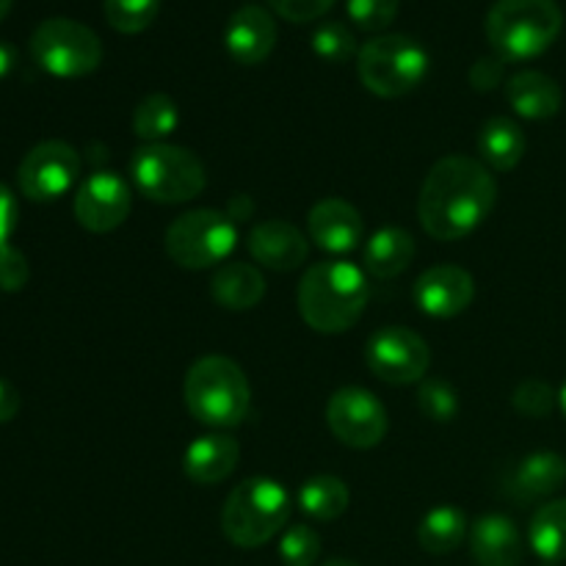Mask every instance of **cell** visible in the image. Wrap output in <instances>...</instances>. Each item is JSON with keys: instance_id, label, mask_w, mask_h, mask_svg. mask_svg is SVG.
Instances as JSON below:
<instances>
[{"instance_id": "obj_1", "label": "cell", "mask_w": 566, "mask_h": 566, "mask_svg": "<svg viewBox=\"0 0 566 566\" xmlns=\"http://www.w3.org/2000/svg\"><path fill=\"white\" fill-rule=\"evenodd\" d=\"M497 202V182L484 160L446 155L431 166L418 197V219L437 241L470 235Z\"/></svg>"}, {"instance_id": "obj_2", "label": "cell", "mask_w": 566, "mask_h": 566, "mask_svg": "<svg viewBox=\"0 0 566 566\" xmlns=\"http://www.w3.org/2000/svg\"><path fill=\"white\" fill-rule=\"evenodd\" d=\"M370 285L359 265L348 260H324L304 271L298 282V313L321 335H343L363 318Z\"/></svg>"}, {"instance_id": "obj_3", "label": "cell", "mask_w": 566, "mask_h": 566, "mask_svg": "<svg viewBox=\"0 0 566 566\" xmlns=\"http://www.w3.org/2000/svg\"><path fill=\"white\" fill-rule=\"evenodd\" d=\"M186 407L210 429H235L252 403V387L238 363L221 354L197 359L186 374Z\"/></svg>"}, {"instance_id": "obj_4", "label": "cell", "mask_w": 566, "mask_h": 566, "mask_svg": "<svg viewBox=\"0 0 566 566\" xmlns=\"http://www.w3.org/2000/svg\"><path fill=\"white\" fill-rule=\"evenodd\" d=\"M564 28L556 0H495L486 14V39L503 61H528L545 53Z\"/></svg>"}, {"instance_id": "obj_5", "label": "cell", "mask_w": 566, "mask_h": 566, "mask_svg": "<svg viewBox=\"0 0 566 566\" xmlns=\"http://www.w3.org/2000/svg\"><path fill=\"white\" fill-rule=\"evenodd\" d=\"M291 497L274 479H247L227 495L221 509V531L243 551L265 545L285 528Z\"/></svg>"}, {"instance_id": "obj_6", "label": "cell", "mask_w": 566, "mask_h": 566, "mask_svg": "<svg viewBox=\"0 0 566 566\" xmlns=\"http://www.w3.org/2000/svg\"><path fill=\"white\" fill-rule=\"evenodd\" d=\"M130 177L138 191L160 205L191 202L208 186L205 166L191 149L177 144H144L130 158Z\"/></svg>"}, {"instance_id": "obj_7", "label": "cell", "mask_w": 566, "mask_h": 566, "mask_svg": "<svg viewBox=\"0 0 566 566\" xmlns=\"http://www.w3.org/2000/svg\"><path fill=\"white\" fill-rule=\"evenodd\" d=\"M359 81L376 97L396 99L415 92L429 72L423 44L403 33H381L357 53Z\"/></svg>"}, {"instance_id": "obj_8", "label": "cell", "mask_w": 566, "mask_h": 566, "mask_svg": "<svg viewBox=\"0 0 566 566\" xmlns=\"http://www.w3.org/2000/svg\"><path fill=\"white\" fill-rule=\"evenodd\" d=\"M166 254L180 269L202 271L221 263L238 243L235 221L221 210L199 208L177 216L166 230Z\"/></svg>"}, {"instance_id": "obj_9", "label": "cell", "mask_w": 566, "mask_h": 566, "mask_svg": "<svg viewBox=\"0 0 566 566\" xmlns=\"http://www.w3.org/2000/svg\"><path fill=\"white\" fill-rule=\"evenodd\" d=\"M31 55L55 77L92 75L103 61V42L88 25L66 17H50L33 31Z\"/></svg>"}, {"instance_id": "obj_10", "label": "cell", "mask_w": 566, "mask_h": 566, "mask_svg": "<svg viewBox=\"0 0 566 566\" xmlns=\"http://www.w3.org/2000/svg\"><path fill=\"white\" fill-rule=\"evenodd\" d=\"M365 363L387 385H415L431 365L429 343L409 326H381L368 337Z\"/></svg>"}, {"instance_id": "obj_11", "label": "cell", "mask_w": 566, "mask_h": 566, "mask_svg": "<svg viewBox=\"0 0 566 566\" xmlns=\"http://www.w3.org/2000/svg\"><path fill=\"white\" fill-rule=\"evenodd\" d=\"M326 426L348 448L368 451L387 437V409L365 387H343L326 403Z\"/></svg>"}, {"instance_id": "obj_12", "label": "cell", "mask_w": 566, "mask_h": 566, "mask_svg": "<svg viewBox=\"0 0 566 566\" xmlns=\"http://www.w3.org/2000/svg\"><path fill=\"white\" fill-rule=\"evenodd\" d=\"M77 175H81L77 149L59 138H50L28 149L17 169V182L31 202H53L75 186Z\"/></svg>"}, {"instance_id": "obj_13", "label": "cell", "mask_w": 566, "mask_h": 566, "mask_svg": "<svg viewBox=\"0 0 566 566\" xmlns=\"http://www.w3.org/2000/svg\"><path fill=\"white\" fill-rule=\"evenodd\" d=\"M133 210V191L116 171H94L81 182L75 193V219L88 232H114L127 221Z\"/></svg>"}, {"instance_id": "obj_14", "label": "cell", "mask_w": 566, "mask_h": 566, "mask_svg": "<svg viewBox=\"0 0 566 566\" xmlns=\"http://www.w3.org/2000/svg\"><path fill=\"white\" fill-rule=\"evenodd\" d=\"M475 282L462 265H431L415 282V302L431 318H457L473 304Z\"/></svg>"}, {"instance_id": "obj_15", "label": "cell", "mask_w": 566, "mask_h": 566, "mask_svg": "<svg viewBox=\"0 0 566 566\" xmlns=\"http://www.w3.org/2000/svg\"><path fill=\"white\" fill-rule=\"evenodd\" d=\"M310 241L329 254H346L359 247L365 238V221L352 202L326 197L313 205L307 216Z\"/></svg>"}, {"instance_id": "obj_16", "label": "cell", "mask_w": 566, "mask_h": 566, "mask_svg": "<svg viewBox=\"0 0 566 566\" xmlns=\"http://www.w3.org/2000/svg\"><path fill=\"white\" fill-rule=\"evenodd\" d=\"M247 249L263 269L271 271L302 269L310 254L307 235L285 219H269L254 224L247 238Z\"/></svg>"}, {"instance_id": "obj_17", "label": "cell", "mask_w": 566, "mask_h": 566, "mask_svg": "<svg viewBox=\"0 0 566 566\" xmlns=\"http://www.w3.org/2000/svg\"><path fill=\"white\" fill-rule=\"evenodd\" d=\"M276 44V22L263 6H243L230 17L224 31V48L238 64H263Z\"/></svg>"}, {"instance_id": "obj_18", "label": "cell", "mask_w": 566, "mask_h": 566, "mask_svg": "<svg viewBox=\"0 0 566 566\" xmlns=\"http://www.w3.org/2000/svg\"><path fill=\"white\" fill-rule=\"evenodd\" d=\"M470 551L479 566H520L525 556L523 536L514 520L486 514L470 528Z\"/></svg>"}, {"instance_id": "obj_19", "label": "cell", "mask_w": 566, "mask_h": 566, "mask_svg": "<svg viewBox=\"0 0 566 566\" xmlns=\"http://www.w3.org/2000/svg\"><path fill=\"white\" fill-rule=\"evenodd\" d=\"M241 459V446L235 437L230 434H205L188 446L186 457H182V470L193 484L213 486L221 484L232 475Z\"/></svg>"}, {"instance_id": "obj_20", "label": "cell", "mask_w": 566, "mask_h": 566, "mask_svg": "<svg viewBox=\"0 0 566 566\" xmlns=\"http://www.w3.org/2000/svg\"><path fill=\"white\" fill-rule=\"evenodd\" d=\"M566 484V459L562 453L536 451L531 457L520 459L517 468L509 475L506 495L514 501H539L553 495Z\"/></svg>"}, {"instance_id": "obj_21", "label": "cell", "mask_w": 566, "mask_h": 566, "mask_svg": "<svg viewBox=\"0 0 566 566\" xmlns=\"http://www.w3.org/2000/svg\"><path fill=\"white\" fill-rule=\"evenodd\" d=\"M506 97H509V105H512L523 119H534V122L556 116L564 103L562 86H558L551 75L536 70H525V72H517L514 77H509Z\"/></svg>"}, {"instance_id": "obj_22", "label": "cell", "mask_w": 566, "mask_h": 566, "mask_svg": "<svg viewBox=\"0 0 566 566\" xmlns=\"http://www.w3.org/2000/svg\"><path fill=\"white\" fill-rule=\"evenodd\" d=\"M415 252H418V247H415L412 232L403 230V227H381L365 243V271L376 280H392L412 265Z\"/></svg>"}, {"instance_id": "obj_23", "label": "cell", "mask_w": 566, "mask_h": 566, "mask_svg": "<svg viewBox=\"0 0 566 566\" xmlns=\"http://www.w3.org/2000/svg\"><path fill=\"white\" fill-rule=\"evenodd\" d=\"M210 296H213L216 304L235 310V313L258 307L265 296L263 271L252 263H224L213 274Z\"/></svg>"}, {"instance_id": "obj_24", "label": "cell", "mask_w": 566, "mask_h": 566, "mask_svg": "<svg viewBox=\"0 0 566 566\" xmlns=\"http://www.w3.org/2000/svg\"><path fill=\"white\" fill-rule=\"evenodd\" d=\"M528 149V138H525L523 127L506 116H492L481 125L479 130V153L490 169L495 171H512L517 169L520 160L525 158Z\"/></svg>"}, {"instance_id": "obj_25", "label": "cell", "mask_w": 566, "mask_h": 566, "mask_svg": "<svg viewBox=\"0 0 566 566\" xmlns=\"http://www.w3.org/2000/svg\"><path fill=\"white\" fill-rule=\"evenodd\" d=\"M468 536V517L457 506H437L420 520L418 545L431 556H448Z\"/></svg>"}, {"instance_id": "obj_26", "label": "cell", "mask_w": 566, "mask_h": 566, "mask_svg": "<svg viewBox=\"0 0 566 566\" xmlns=\"http://www.w3.org/2000/svg\"><path fill=\"white\" fill-rule=\"evenodd\" d=\"M531 551L545 562H566V497L536 509L528 528Z\"/></svg>"}, {"instance_id": "obj_27", "label": "cell", "mask_w": 566, "mask_h": 566, "mask_svg": "<svg viewBox=\"0 0 566 566\" xmlns=\"http://www.w3.org/2000/svg\"><path fill=\"white\" fill-rule=\"evenodd\" d=\"M348 501H352V492H348L346 481L337 475H313L298 490V506L318 523H332L340 517L348 509Z\"/></svg>"}, {"instance_id": "obj_28", "label": "cell", "mask_w": 566, "mask_h": 566, "mask_svg": "<svg viewBox=\"0 0 566 566\" xmlns=\"http://www.w3.org/2000/svg\"><path fill=\"white\" fill-rule=\"evenodd\" d=\"M180 122L177 103L164 92L147 94L133 111V133L147 144H160L166 136H171Z\"/></svg>"}, {"instance_id": "obj_29", "label": "cell", "mask_w": 566, "mask_h": 566, "mask_svg": "<svg viewBox=\"0 0 566 566\" xmlns=\"http://www.w3.org/2000/svg\"><path fill=\"white\" fill-rule=\"evenodd\" d=\"M105 20L119 33H142L155 22L160 0H103Z\"/></svg>"}, {"instance_id": "obj_30", "label": "cell", "mask_w": 566, "mask_h": 566, "mask_svg": "<svg viewBox=\"0 0 566 566\" xmlns=\"http://www.w3.org/2000/svg\"><path fill=\"white\" fill-rule=\"evenodd\" d=\"M310 44H313V53L318 55V59L329 61V64H346L348 59H354V55L359 53L352 28L335 20L315 28Z\"/></svg>"}, {"instance_id": "obj_31", "label": "cell", "mask_w": 566, "mask_h": 566, "mask_svg": "<svg viewBox=\"0 0 566 566\" xmlns=\"http://www.w3.org/2000/svg\"><path fill=\"white\" fill-rule=\"evenodd\" d=\"M418 407L434 423H448L459 412L457 390L442 379H426L418 390Z\"/></svg>"}, {"instance_id": "obj_32", "label": "cell", "mask_w": 566, "mask_h": 566, "mask_svg": "<svg viewBox=\"0 0 566 566\" xmlns=\"http://www.w3.org/2000/svg\"><path fill=\"white\" fill-rule=\"evenodd\" d=\"M321 556V536L307 525H293L280 539V558L285 566H313Z\"/></svg>"}, {"instance_id": "obj_33", "label": "cell", "mask_w": 566, "mask_h": 566, "mask_svg": "<svg viewBox=\"0 0 566 566\" xmlns=\"http://www.w3.org/2000/svg\"><path fill=\"white\" fill-rule=\"evenodd\" d=\"M556 390L547 381L528 379L512 392V403L525 418H547L556 409Z\"/></svg>"}, {"instance_id": "obj_34", "label": "cell", "mask_w": 566, "mask_h": 566, "mask_svg": "<svg viewBox=\"0 0 566 566\" xmlns=\"http://www.w3.org/2000/svg\"><path fill=\"white\" fill-rule=\"evenodd\" d=\"M348 17L359 31H385L398 14V0H346Z\"/></svg>"}, {"instance_id": "obj_35", "label": "cell", "mask_w": 566, "mask_h": 566, "mask_svg": "<svg viewBox=\"0 0 566 566\" xmlns=\"http://www.w3.org/2000/svg\"><path fill=\"white\" fill-rule=\"evenodd\" d=\"M28 280H31V265H28L25 254L11 243L0 247V291L17 293L28 285Z\"/></svg>"}, {"instance_id": "obj_36", "label": "cell", "mask_w": 566, "mask_h": 566, "mask_svg": "<svg viewBox=\"0 0 566 566\" xmlns=\"http://www.w3.org/2000/svg\"><path fill=\"white\" fill-rule=\"evenodd\" d=\"M271 9L287 22H313L335 6V0H269Z\"/></svg>"}, {"instance_id": "obj_37", "label": "cell", "mask_w": 566, "mask_h": 566, "mask_svg": "<svg viewBox=\"0 0 566 566\" xmlns=\"http://www.w3.org/2000/svg\"><path fill=\"white\" fill-rule=\"evenodd\" d=\"M503 64H506V61H503L501 55H484V59H479L470 66V86H473L475 92H492L495 86H501Z\"/></svg>"}, {"instance_id": "obj_38", "label": "cell", "mask_w": 566, "mask_h": 566, "mask_svg": "<svg viewBox=\"0 0 566 566\" xmlns=\"http://www.w3.org/2000/svg\"><path fill=\"white\" fill-rule=\"evenodd\" d=\"M17 227V199L9 188L0 182V247H6Z\"/></svg>"}, {"instance_id": "obj_39", "label": "cell", "mask_w": 566, "mask_h": 566, "mask_svg": "<svg viewBox=\"0 0 566 566\" xmlns=\"http://www.w3.org/2000/svg\"><path fill=\"white\" fill-rule=\"evenodd\" d=\"M20 412V392L9 385V381L0 379V423H9Z\"/></svg>"}, {"instance_id": "obj_40", "label": "cell", "mask_w": 566, "mask_h": 566, "mask_svg": "<svg viewBox=\"0 0 566 566\" xmlns=\"http://www.w3.org/2000/svg\"><path fill=\"white\" fill-rule=\"evenodd\" d=\"M252 210H254L252 199H249V197H235L230 205H227L224 213L230 216L232 221H238V219L243 221V219H249V216H252Z\"/></svg>"}, {"instance_id": "obj_41", "label": "cell", "mask_w": 566, "mask_h": 566, "mask_svg": "<svg viewBox=\"0 0 566 566\" xmlns=\"http://www.w3.org/2000/svg\"><path fill=\"white\" fill-rule=\"evenodd\" d=\"M14 64H17V50L11 48V44L0 42V81L14 70Z\"/></svg>"}, {"instance_id": "obj_42", "label": "cell", "mask_w": 566, "mask_h": 566, "mask_svg": "<svg viewBox=\"0 0 566 566\" xmlns=\"http://www.w3.org/2000/svg\"><path fill=\"white\" fill-rule=\"evenodd\" d=\"M321 566H359V564L348 562V558H329V562H326V564H321Z\"/></svg>"}, {"instance_id": "obj_43", "label": "cell", "mask_w": 566, "mask_h": 566, "mask_svg": "<svg viewBox=\"0 0 566 566\" xmlns=\"http://www.w3.org/2000/svg\"><path fill=\"white\" fill-rule=\"evenodd\" d=\"M11 3H14V0H0V20H6V17H9Z\"/></svg>"}, {"instance_id": "obj_44", "label": "cell", "mask_w": 566, "mask_h": 566, "mask_svg": "<svg viewBox=\"0 0 566 566\" xmlns=\"http://www.w3.org/2000/svg\"><path fill=\"white\" fill-rule=\"evenodd\" d=\"M558 403H562V409H564V415H566V381H564L562 392H558Z\"/></svg>"}]
</instances>
